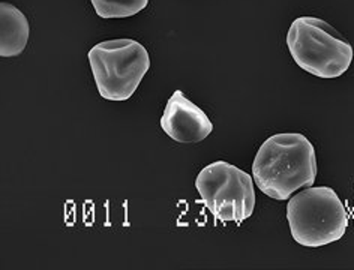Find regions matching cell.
<instances>
[{
  "mask_svg": "<svg viewBox=\"0 0 354 270\" xmlns=\"http://www.w3.org/2000/svg\"><path fill=\"white\" fill-rule=\"evenodd\" d=\"M96 15L105 20L128 19L146 10L149 0H91Z\"/></svg>",
  "mask_w": 354,
  "mask_h": 270,
  "instance_id": "ba28073f",
  "label": "cell"
},
{
  "mask_svg": "<svg viewBox=\"0 0 354 270\" xmlns=\"http://www.w3.org/2000/svg\"><path fill=\"white\" fill-rule=\"evenodd\" d=\"M87 59L100 97L107 101H128L150 69L149 51L129 38L98 42Z\"/></svg>",
  "mask_w": 354,
  "mask_h": 270,
  "instance_id": "277c9868",
  "label": "cell"
},
{
  "mask_svg": "<svg viewBox=\"0 0 354 270\" xmlns=\"http://www.w3.org/2000/svg\"><path fill=\"white\" fill-rule=\"evenodd\" d=\"M30 24L24 12L12 3H0V56H20L28 47Z\"/></svg>",
  "mask_w": 354,
  "mask_h": 270,
  "instance_id": "52a82bcc",
  "label": "cell"
},
{
  "mask_svg": "<svg viewBox=\"0 0 354 270\" xmlns=\"http://www.w3.org/2000/svg\"><path fill=\"white\" fill-rule=\"evenodd\" d=\"M291 238L306 248L330 245L344 238L348 213L336 191L329 186H308L291 195L287 204Z\"/></svg>",
  "mask_w": 354,
  "mask_h": 270,
  "instance_id": "3957f363",
  "label": "cell"
},
{
  "mask_svg": "<svg viewBox=\"0 0 354 270\" xmlns=\"http://www.w3.org/2000/svg\"><path fill=\"white\" fill-rule=\"evenodd\" d=\"M287 48L299 68L318 78H338L354 59L350 41L318 17H299L290 24Z\"/></svg>",
  "mask_w": 354,
  "mask_h": 270,
  "instance_id": "7a4b0ae2",
  "label": "cell"
},
{
  "mask_svg": "<svg viewBox=\"0 0 354 270\" xmlns=\"http://www.w3.org/2000/svg\"><path fill=\"white\" fill-rule=\"evenodd\" d=\"M314 144L300 133L269 137L252 162V179L264 195L284 202L297 189L313 186L317 179Z\"/></svg>",
  "mask_w": 354,
  "mask_h": 270,
  "instance_id": "6da1fadb",
  "label": "cell"
},
{
  "mask_svg": "<svg viewBox=\"0 0 354 270\" xmlns=\"http://www.w3.org/2000/svg\"><path fill=\"white\" fill-rule=\"evenodd\" d=\"M196 188L207 211L223 222H242L255 209L254 179L236 165L215 161L196 177Z\"/></svg>",
  "mask_w": 354,
  "mask_h": 270,
  "instance_id": "5b68a950",
  "label": "cell"
},
{
  "mask_svg": "<svg viewBox=\"0 0 354 270\" xmlns=\"http://www.w3.org/2000/svg\"><path fill=\"white\" fill-rule=\"evenodd\" d=\"M164 133L180 144H196L214 133V124L198 106L182 90H176L168 98L161 117Z\"/></svg>",
  "mask_w": 354,
  "mask_h": 270,
  "instance_id": "8992f818",
  "label": "cell"
}]
</instances>
